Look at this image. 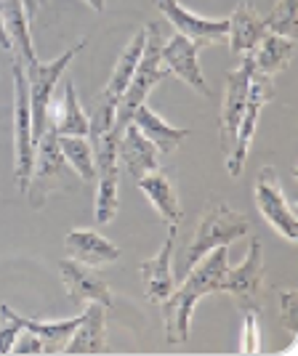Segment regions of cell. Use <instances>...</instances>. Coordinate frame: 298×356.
Masks as SVG:
<instances>
[{"mask_svg":"<svg viewBox=\"0 0 298 356\" xmlns=\"http://www.w3.org/2000/svg\"><path fill=\"white\" fill-rule=\"evenodd\" d=\"M86 3H88V6L93 8V11H96V14H102V11L107 8V0H86Z\"/></svg>","mask_w":298,"mask_h":356,"instance_id":"obj_35","label":"cell"},{"mask_svg":"<svg viewBox=\"0 0 298 356\" xmlns=\"http://www.w3.org/2000/svg\"><path fill=\"white\" fill-rule=\"evenodd\" d=\"M157 8L176 27L179 35L189 38L200 48L203 45L226 43V32H229V22L226 19H205V16L200 14H192L187 6H181L179 0H157Z\"/></svg>","mask_w":298,"mask_h":356,"instance_id":"obj_12","label":"cell"},{"mask_svg":"<svg viewBox=\"0 0 298 356\" xmlns=\"http://www.w3.org/2000/svg\"><path fill=\"white\" fill-rule=\"evenodd\" d=\"M35 163V141H32V115L27 74L22 61H14V178L16 189L27 192Z\"/></svg>","mask_w":298,"mask_h":356,"instance_id":"obj_6","label":"cell"},{"mask_svg":"<svg viewBox=\"0 0 298 356\" xmlns=\"http://www.w3.org/2000/svg\"><path fill=\"white\" fill-rule=\"evenodd\" d=\"M251 232V221L237 213L235 208H229L226 202H210L203 218L194 229V237L189 239V245L179 252V261L173 268V277L184 280L189 274V268L213 248H229L235 239L245 237Z\"/></svg>","mask_w":298,"mask_h":356,"instance_id":"obj_2","label":"cell"},{"mask_svg":"<svg viewBox=\"0 0 298 356\" xmlns=\"http://www.w3.org/2000/svg\"><path fill=\"white\" fill-rule=\"evenodd\" d=\"M274 96V77L267 74L251 72V86H248V104L242 112V120L237 125V136H235V144L226 154V173L232 178H240L245 170V160H248V152L253 144L256 128H258V118H261V109L269 99Z\"/></svg>","mask_w":298,"mask_h":356,"instance_id":"obj_7","label":"cell"},{"mask_svg":"<svg viewBox=\"0 0 298 356\" xmlns=\"http://www.w3.org/2000/svg\"><path fill=\"white\" fill-rule=\"evenodd\" d=\"M144 30L136 32L134 38H131V43L123 48V54H120L118 64H115V70L109 74V83H107L104 93L99 96V99H104L109 104L118 106L120 96H123V90L128 88V83H131V77H134V70L139 59H141V51H144Z\"/></svg>","mask_w":298,"mask_h":356,"instance_id":"obj_24","label":"cell"},{"mask_svg":"<svg viewBox=\"0 0 298 356\" xmlns=\"http://www.w3.org/2000/svg\"><path fill=\"white\" fill-rule=\"evenodd\" d=\"M280 325L288 327L290 335L298 332V296L296 290L280 293Z\"/></svg>","mask_w":298,"mask_h":356,"instance_id":"obj_31","label":"cell"},{"mask_svg":"<svg viewBox=\"0 0 298 356\" xmlns=\"http://www.w3.org/2000/svg\"><path fill=\"white\" fill-rule=\"evenodd\" d=\"M0 48L11 51V38H8V32H6V24H3V16H0Z\"/></svg>","mask_w":298,"mask_h":356,"instance_id":"obj_34","label":"cell"},{"mask_svg":"<svg viewBox=\"0 0 298 356\" xmlns=\"http://www.w3.org/2000/svg\"><path fill=\"white\" fill-rule=\"evenodd\" d=\"M86 38L80 43H74L72 48H67L61 56L54 61H35L32 67L24 70L27 74V90H30V115H32V141H38L43 131L51 125L48 122V109L54 102V93L59 86L61 74L67 72V67L72 64V59L86 48Z\"/></svg>","mask_w":298,"mask_h":356,"instance_id":"obj_4","label":"cell"},{"mask_svg":"<svg viewBox=\"0 0 298 356\" xmlns=\"http://www.w3.org/2000/svg\"><path fill=\"white\" fill-rule=\"evenodd\" d=\"M256 205H258L261 216L267 218V223L280 237H285L288 242H296L298 237L296 210L285 200L280 176H277V170L272 165H267L258 173V181H256Z\"/></svg>","mask_w":298,"mask_h":356,"instance_id":"obj_8","label":"cell"},{"mask_svg":"<svg viewBox=\"0 0 298 356\" xmlns=\"http://www.w3.org/2000/svg\"><path fill=\"white\" fill-rule=\"evenodd\" d=\"M14 316L19 319L22 330H30V332H35L43 341L45 354H61L67 348L70 338H72L74 327L80 325V316L59 319V322H38V319H30V316H22L19 312H14Z\"/></svg>","mask_w":298,"mask_h":356,"instance_id":"obj_25","label":"cell"},{"mask_svg":"<svg viewBox=\"0 0 298 356\" xmlns=\"http://www.w3.org/2000/svg\"><path fill=\"white\" fill-rule=\"evenodd\" d=\"M160 61L168 70V74H176L179 80H184L200 96L213 99V90H210L208 80L200 70V45L192 43L189 38H184L179 32L173 38H168L163 43V51H160Z\"/></svg>","mask_w":298,"mask_h":356,"instance_id":"obj_11","label":"cell"},{"mask_svg":"<svg viewBox=\"0 0 298 356\" xmlns=\"http://www.w3.org/2000/svg\"><path fill=\"white\" fill-rule=\"evenodd\" d=\"M38 3H40V6H43V3H48V0H38Z\"/></svg>","mask_w":298,"mask_h":356,"instance_id":"obj_36","label":"cell"},{"mask_svg":"<svg viewBox=\"0 0 298 356\" xmlns=\"http://www.w3.org/2000/svg\"><path fill=\"white\" fill-rule=\"evenodd\" d=\"M48 122L56 128L59 136H88V115H86V109L80 106L77 88H74L72 80H67L61 96L51 102Z\"/></svg>","mask_w":298,"mask_h":356,"instance_id":"obj_23","label":"cell"},{"mask_svg":"<svg viewBox=\"0 0 298 356\" xmlns=\"http://www.w3.org/2000/svg\"><path fill=\"white\" fill-rule=\"evenodd\" d=\"M248 56H251L253 72L267 74V77H277L280 72L288 70L290 59L296 56V40L274 35V32H267Z\"/></svg>","mask_w":298,"mask_h":356,"instance_id":"obj_21","label":"cell"},{"mask_svg":"<svg viewBox=\"0 0 298 356\" xmlns=\"http://www.w3.org/2000/svg\"><path fill=\"white\" fill-rule=\"evenodd\" d=\"M229 268V250L213 248L205 252L189 274L181 280L179 287L163 300V322H165V341L168 343H187L189 341V327H192L194 306L208 296L224 293V280Z\"/></svg>","mask_w":298,"mask_h":356,"instance_id":"obj_1","label":"cell"},{"mask_svg":"<svg viewBox=\"0 0 298 356\" xmlns=\"http://www.w3.org/2000/svg\"><path fill=\"white\" fill-rule=\"evenodd\" d=\"M264 24L267 32L274 35H283L296 40L298 38V0H277L274 8L264 16Z\"/></svg>","mask_w":298,"mask_h":356,"instance_id":"obj_28","label":"cell"},{"mask_svg":"<svg viewBox=\"0 0 298 356\" xmlns=\"http://www.w3.org/2000/svg\"><path fill=\"white\" fill-rule=\"evenodd\" d=\"M0 16H3L6 32L11 38V51H16V59L27 70L38 61V54H35V43H32L30 19L24 14V3L22 0H0Z\"/></svg>","mask_w":298,"mask_h":356,"instance_id":"obj_20","label":"cell"},{"mask_svg":"<svg viewBox=\"0 0 298 356\" xmlns=\"http://www.w3.org/2000/svg\"><path fill=\"white\" fill-rule=\"evenodd\" d=\"M229 22V32H226V45L232 54H251L256 43L267 35V24L264 16L256 11L251 3H240L232 14L226 16Z\"/></svg>","mask_w":298,"mask_h":356,"instance_id":"obj_18","label":"cell"},{"mask_svg":"<svg viewBox=\"0 0 298 356\" xmlns=\"http://www.w3.org/2000/svg\"><path fill=\"white\" fill-rule=\"evenodd\" d=\"M157 157H160L157 147H155L147 136L136 128L134 122H128V125L123 128L120 141H118L120 170H125L134 181H139L141 176H147V173H152V170L160 168Z\"/></svg>","mask_w":298,"mask_h":356,"instance_id":"obj_14","label":"cell"},{"mask_svg":"<svg viewBox=\"0 0 298 356\" xmlns=\"http://www.w3.org/2000/svg\"><path fill=\"white\" fill-rule=\"evenodd\" d=\"M131 122H134L141 134L147 136L155 147H157L160 154H173V152L179 149L181 141L189 138V134H192L189 128H176V125H171L168 120H163L152 106H147V104H141L139 109H136Z\"/></svg>","mask_w":298,"mask_h":356,"instance_id":"obj_22","label":"cell"},{"mask_svg":"<svg viewBox=\"0 0 298 356\" xmlns=\"http://www.w3.org/2000/svg\"><path fill=\"white\" fill-rule=\"evenodd\" d=\"M107 351V306L91 300L80 314V325L74 327L72 338L64 354H104Z\"/></svg>","mask_w":298,"mask_h":356,"instance_id":"obj_17","label":"cell"},{"mask_svg":"<svg viewBox=\"0 0 298 356\" xmlns=\"http://www.w3.org/2000/svg\"><path fill=\"white\" fill-rule=\"evenodd\" d=\"M173 245H176V226H168V237L157 255H152L147 261H141L139 277L144 284V296L155 303H163L165 298L173 293Z\"/></svg>","mask_w":298,"mask_h":356,"instance_id":"obj_13","label":"cell"},{"mask_svg":"<svg viewBox=\"0 0 298 356\" xmlns=\"http://www.w3.org/2000/svg\"><path fill=\"white\" fill-rule=\"evenodd\" d=\"M11 354H43V341L35 332H30V330H22L16 335Z\"/></svg>","mask_w":298,"mask_h":356,"instance_id":"obj_32","label":"cell"},{"mask_svg":"<svg viewBox=\"0 0 298 356\" xmlns=\"http://www.w3.org/2000/svg\"><path fill=\"white\" fill-rule=\"evenodd\" d=\"M59 149L70 170L77 173L83 181L96 178V165H93V149H91L88 136H59Z\"/></svg>","mask_w":298,"mask_h":356,"instance_id":"obj_27","label":"cell"},{"mask_svg":"<svg viewBox=\"0 0 298 356\" xmlns=\"http://www.w3.org/2000/svg\"><path fill=\"white\" fill-rule=\"evenodd\" d=\"M67 170L70 165L59 149V134L54 125H48L43 136L35 141V163H32L30 184H27V197H30L32 208L40 210L51 192L64 186Z\"/></svg>","mask_w":298,"mask_h":356,"instance_id":"obj_5","label":"cell"},{"mask_svg":"<svg viewBox=\"0 0 298 356\" xmlns=\"http://www.w3.org/2000/svg\"><path fill=\"white\" fill-rule=\"evenodd\" d=\"M64 248L67 255L83 264V266L99 268L107 264H115L120 258V248L115 242H109L107 237H102L99 232H91V229H72L67 237H64Z\"/></svg>","mask_w":298,"mask_h":356,"instance_id":"obj_16","label":"cell"},{"mask_svg":"<svg viewBox=\"0 0 298 356\" xmlns=\"http://www.w3.org/2000/svg\"><path fill=\"white\" fill-rule=\"evenodd\" d=\"M261 284H264V245L258 237H251V248L242 264L226 268L224 293H229L242 309H256Z\"/></svg>","mask_w":298,"mask_h":356,"instance_id":"obj_10","label":"cell"},{"mask_svg":"<svg viewBox=\"0 0 298 356\" xmlns=\"http://www.w3.org/2000/svg\"><path fill=\"white\" fill-rule=\"evenodd\" d=\"M240 354H261V330H258V312L256 309H245Z\"/></svg>","mask_w":298,"mask_h":356,"instance_id":"obj_29","label":"cell"},{"mask_svg":"<svg viewBox=\"0 0 298 356\" xmlns=\"http://www.w3.org/2000/svg\"><path fill=\"white\" fill-rule=\"evenodd\" d=\"M251 56L242 54L240 67H235L232 72L226 74V90H224V102H221V118H219V141H221L224 157L229 154V149L235 144V136H237V125L242 120L245 104H248V86H251Z\"/></svg>","mask_w":298,"mask_h":356,"instance_id":"obj_9","label":"cell"},{"mask_svg":"<svg viewBox=\"0 0 298 356\" xmlns=\"http://www.w3.org/2000/svg\"><path fill=\"white\" fill-rule=\"evenodd\" d=\"M59 277L61 282H64V290L70 293L74 303H91V300H96V303H102V306H112V290H109V284L93 271L91 266H83V264H77L72 258H64L59 261Z\"/></svg>","mask_w":298,"mask_h":356,"instance_id":"obj_15","label":"cell"},{"mask_svg":"<svg viewBox=\"0 0 298 356\" xmlns=\"http://www.w3.org/2000/svg\"><path fill=\"white\" fill-rule=\"evenodd\" d=\"M96 181H99V186H96V205H93L96 221L99 223L115 221L120 208V165L99 170Z\"/></svg>","mask_w":298,"mask_h":356,"instance_id":"obj_26","label":"cell"},{"mask_svg":"<svg viewBox=\"0 0 298 356\" xmlns=\"http://www.w3.org/2000/svg\"><path fill=\"white\" fill-rule=\"evenodd\" d=\"M144 51H141V59L136 64L134 70V77H131V83H128V88L123 90V96H120L118 102V109H115V128H118L120 134H123V128L131 122L134 118V112L139 109L141 104H147L149 93L152 88L168 77V70L163 67V61H160V51H163V27L157 24V22H152L144 27Z\"/></svg>","mask_w":298,"mask_h":356,"instance_id":"obj_3","label":"cell"},{"mask_svg":"<svg viewBox=\"0 0 298 356\" xmlns=\"http://www.w3.org/2000/svg\"><path fill=\"white\" fill-rule=\"evenodd\" d=\"M136 184H139V189L144 192V197L152 202V208L157 210V216H160L168 226H179L184 210H181L176 184L171 181L168 173H163V170H152V173L139 178Z\"/></svg>","mask_w":298,"mask_h":356,"instance_id":"obj_19","label":"cell"},{"mask_svg":"<svg viewBox=\"0 0 298 356\" xmlns=\"http://www.w3.org/2000/svg\"><path fill=\"white\" fill-rule=\"evenodd\" d=\"M24 3V14H27V19H30V24L38 19V11H40V3L38 0H22Z\"/></svg>","mask_w":298,"mask_h":356,"instance_id":"obj_33","label":"cell"},{"mask_svg":"<svg viewBox=\"0 0 298 356\" xmlns=\"http://www.w3.org/2000/svg\"><path fill=\"white\" fill-rule=\"evenodd\" d=\"M0 314H3V327H0V354H11L16 335L22 332V325H19V319L14 316V309H11L8 303L0 306Z\"/></svg>","mask_w":298,"mask_h":356,"instance_id":"obj_30","label":"cell"}]
</instances>
